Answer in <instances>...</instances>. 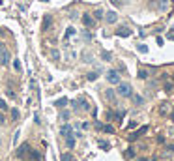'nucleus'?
<instances>
[{
  "label": "nucleus",
  "mask_w": 174,
  "mask_h": 161,
  "mask_svg": "<svg viewBox=\"0 0 174 161\" xmlns=\"http://www.w3.org/2000/svg\"><path fill=\"white\" fill-rule=\"evenodd\" d=\"M10 58H11V54L8 53L6 45L0 41V64H2V66H8V64H10Z\"/></svg>",
  "instance_id": "1"
},
{
  "label": "nucleus",
  "mask_w": 174,
  "mask_h": 161,
  "mask_svg": "<svg viewBox=\"0 0 174 161\" xmlns=\"http://www.w3.org/2000/svg\"><path fill=\"white\" fill-rule=\"evenodd\" d=\"M118 94H120L122 98H129V96L133 94V90H131V86H129L127 83H120V84H118Z\"/></svg>",
  "instance_id": "2"
},
{
  "label": "nucleus",
  "mask_w": 174,
  "mask_h": 161,
  "mask_svg": "<svg viewBox=\"0 0 174 161\" xmlns=\"http://www.w3.org/2000/svg\"><path fill=\"white\" fill-rule=\"evenodd\" d=\"M107 81H109L111 84H120V75H118V71L111 70V71L107 73Z\"/></svg>",
  "instance_id": "3"
},
{
  "label": "nucleus",
  "mask_w": 174,
  "mask_h": 161,
  "mask_svg": "<svg viewBox=\"0 0 174 161\" xmlns=\"http://www.w3.org/2000/svg\"><path fill=\"white\" fill-rule=\"evenodd\" d=\"M116 36H120V38H129V36H131V28H127V26H120V28L116 30Z\"/></svg>",
  "instance_id": "4"
},
{
  "label": "nucleus",
  "mask_w": 174,
  "mask_h": 161,
  "mask_svg": "<svg viewBox=\"0 0 174 161\" xmlns=\"http://www.w3.org/2000/svg\"><path fill=\"white\" fill-rule=\"evenodd\" d=\"M28 152H30V146H28V144H22V146H19V148H17L15 155H17V157H24Z\"/></svg>",
  "instance_id": "5"
},
{
  "label": "nucleus",
  "mask_w": 174,
  "mask_h": 161,
  "mask_svg": "<svg viewBox=\"0 0 174 161\" xmlns=\"http://www.w3.org/2000/svg\"><path fill=\"white\" fill-rule=\"evenodd\" d=\"M105 21L109 22V25L116 22V21H118V15H116V11H107V13H105Z\"/></svg>",
  "instance_id": "6"
},
{
  "label": "nucleus",
  "mask_w": 174,
  "mask_h": 161,
  "mask_svg": "<svg viewBox=\"0 0 174 161\" xmlns=\"http://www.w3.org/2000/svg\"><path fill=\"white\" fill-rule=\"evenodd\" d=\"M71 131H73V129H71V126H69V124H64V126L60 127V135H62V137H69V135H71Z\"/></svg>",
  "instance_id": "7"
},
{
  "label": "nucleus",
  "mask_w": 174,
  "mask_h": 161,
  "mask_svg": "<svg viewBox=\"0 0 174 161\" xmlns=\"http://www.w3.org/2000/svg\"><path fill=\"white\" fill-rule=\"evenodd\" d=\"M83 22H84V26H94V19H92V15H88V13H84L83 15Z\"/></svg>",
  "instance_id": "8"
},
{
  "label": "nucleus",
  "mask_w": 174,
  "mask_h": 161,
  "mask_svg": "<svg viewBox=\"0 0 174 161\" xmlns=\"http://www.w3.org/2000/svg\"><path fill=\"white\" fill-rule=\"evenodd\" d=\"M66 144H67L69 148H75V137H73V135L66 137Z\"/></svg>",
  "instance_id": "9"
},
{
  "label": "nucleus",
  "mask_w": 174,
  "mask_h": 161,
  "mask_svg": "<svg viewBox=\"0 0 174 161\" xmlns=\"http://www.w3.org/2000/svg\"><path fill=\"white\" fill-rule=\"evenodd\" d=\"M10 112H11V120H15V122H17V120L21 118V112H19V109H15V107H13Z\"/></svg>",
  "instance_id": "10"
},
{
  "label": "nucleus",
  "mask_w": 174,
  "mask_h": 161,
  "mask_svg": "<svg viewBox=\"0 0 174 161\" xmlns=\"http://www.w3.org/2000/svg\"><path fill=\"white\" fill-rule=\"evenodd\" d=\"M51 22H53L51 17H45V19H43V28H45V30H47V28H51Z\"/></svg>",
  "instance_id": "11"
},
{
  "label": "nucleus",
  "mask_w": 174,
  "mask_h": 161,
  "mask_svg": "<svg viewBox=\"0 0 174 161\" xmlns=\"http://www.w3.org/2000/svg\"><path fill=\"white\" fill-rule=\"evenodd\" d=\"M60 161H75V157H73L71 154H62V157H60Z\"/></svg>",
  "instance_id": "12"
},
{
  "label": "nucleus",
  "mask_w": 174,
  "mask_h": 161,
  "mask_svg": "<svg viewBox=\"0 0 174 161\" xmlns=\"http://www.w3.org/2000/svg\"><path fill=\"white\" fill-rule=\"evenodd\" d=\"M97 77H99V73H97V71H90V73L86 75V79H88V81H95Z\"/></svg>",
  "instance_id": "13"
},
{
  "label": "nucleus",
  "mask_w": 174,
  "mask_h": 161,
  "mask_svg": "<svg viewBox=\"0 0 174 161\" xmlns=\"http://www.w3.org/2000/svg\"><path fill=\"white\" fill-rule=\"evenodd\" d=\"M55 105H56V107H66V105H67V99H66V98H60L58 101H55Z\"/></svg>",
  "instance_id": "14"
},
{
  "label": "nucleus",
  "mask_w": 174,
  "mask_h": 161,
  "mask_svg": "<svg viewBox=\"0 0 174 161\" xmlns=\"http://www.w3.org/2000/svg\"><path fill=\"white\" fill-rule=\"evenodd\" d=\"M105 98H107L109 101H114V90H107V92H105Z\"/></svg>",
  "instance_id": "15"
},
{
  "label": "nucleus",
  "mask_w": 174,
  "mask_h": 161,
  "mask_svg": "<svg viewBox=\"0 0 174 161\" xmlns=\"http://www.w3.org/2000/svg\"><path fill=\"white\" fill-rule=\"evenodd\" d=\"M94 17H95V19H103V17H105L103 10H95V11H94Z\"/></svg>",
  "instance_id": "16"
},
{
  "label": "nucleus",
  "mask_w": 174,
  "mask_h": 161,
  "mask_svg": "<svg viewBox=\"0 0 174 161\" xmlns=\"http://www.w3.org/2000/svg\"><path fill=\"white\" fill-rule=\"evenodd\" d=\"M13 67H15V71H17V73H21V70H22V67H21V62H19V60H13Z\"/></svg>",
  "instance_id": "17"
},
{
  "label": "nucleus",
  "mask_w": 174,
  "mask_h": 161,
  "mask_svg": "<svg viewBox=\"0 0 174 161\" xmlns=\"http://www.w3.org/2000/svg\"><path fill=\"white\" fill-rule=\"evenodd\" d=\"M167 8H168V2H167V0H161V4H159V10H161V11H167Z\"/></svg>",
  "instance_id": "18"
},
{
  "label": "nucleus",
  "mask_w": 174,
  "mask_h": 161,
  "mask_svg": "<svg viewBox=\"0 0 174 161\" xmlns=\"http://www.w3.org/2000/svg\"><path fill=\"white\" fill-rule=\"evenodd\" d=\"M167 111H168V103H163V105L159 107V112H161V114H167Z\"/></svg>",
  "instance_id": "19"
},
{
  "label": "nucleus",
  "mask_w": 174,
  "mask_h": 161,
  "mask_svg": "<svg viewBox=\"0 0 174 161\" xmlns=\"http://www.w3.org/2000/svg\"><path fill=\"white\" fill-rule=\"evenodd\" d=\"M101 129H103L105 133H114V127H112V126H101Z\"/></svg>",
  "instance_id": "20"
},
{
  "label": "nucleus",
  "mask_w": 174,
  "mask_h": 161,
  "mask_svg": "<svg viewBox=\"0 0 174 161\" xmlns=\"http://www.w3.org/2000/svg\"><path fill=\"white\" fill-rule=\"evenodd\" d=\"M99 146H101L103 150H109V148H111V144H109V143H105V141H99Z\"/></svg>",
  "instance_id": "21"
},
{
  "label": "nucleus",
  "mask_w": 174,
  "mask_h": 161,
  "mask_svg": "<svg viewBox=\"0 0 174 161\" xmlns=\"http://www.w3.org/2000/svg\"><path fill=\"white\" fill-rule=\"evenodd\" d=\"M101 58H103L105 62H109V60H112V56H111V53H103V54H101Z\"/></svg>",
  "instance_id": "22"
},
{
  "label": "nucleus",
  "mask_w": 174,
  "mask_h": 161,
  "mask_svg": "<svg viewBox=\"0 0 174 161\" xmlns=\"http://www.w3.org/2000/svg\"><path fill=\"white\" fill-rule=\"evenodd\" d=\"M148 77V71L146 70H140V73H139V79H146Z\"/></svg>",
  "instance_id": "23"
},
{
  "label": "nucleus",
  "mask_w": 174,
  "mask_h": 161,
  "mask_svg": "<svg viewBox=\"0 0 174 161\" xmlns=\"http://www.w3.org/2000/svg\"><path fill=\"white\" fill-rule=\"evenodd\" d=\"M133 99H135V103H137V105H142V103H144L140 96H133Z\"/></svg>",
  "instance_id": "24"
},
{
  "label": "nucleus",
  "mask_w": 174,
  "mask_h": 161,
  "mask_svg": "<svg viewBox=\"0 0 174 161\" xmlns=\"http://www.w3.org/2000/svg\"><path fill=\"white\" fill-rule=\"evenodd\" d=\"M73 34H75V28H67V32H66V39H67L69 36H73Z\"/></svg>",
  "instance_id": "25"
},
{
  "label": "nucleus",
  "mask_w": 174,
  "mask_h": 161,
  "mask_svg": "<svg viewBox=\"0 0 174 161\" xmlns=\"http://www.w3.org/2000/svg\"><path fill=\"white\" fill-rule=\"evenodd\" d=\"M133 155H135V150H133V148H129V150L126 152V157H133Z\"/></svg>",
  "instance_id": "26"
},
{
  "label": "nucleus",
  "mask_w": 174,
  "mask_h": 161,
  "mask_svg": "<svg viewBox=\"0 0 174 161\" xmlns=\"http://www.w3.org/2000/svg\"><path fill=\"white\" fill-rule=\"evenodd\" d=\"M62 118H64V120H69V118H71V114H69L67 111H64V112H62Z\"/></svg>",
  "instance_id": "27"
},
{
  "label": "nucleus",
  "mask_w": 174,
  "mask_h": 161,
  "mask_svg": "<svg viewBox=\"0 0 174 161\" xmlns=\"http://www.w3.org/2000/svg\"><path fill=\"white\" fill-rule=\"evenodd\" d=\"M0 109H2V111H6V109H8V103H6L4 99H0Z\"/></svg>",
  "instance_id": "28"
},
{
  "label": "nucleus",
  "mask_w": 174,
  "mask_h": 161,
  "mask_svg": "<svg viewBox=\"0 0 174 161\" xmlns=\"http://www.w3.org/2000/svg\"><path fill=\"white\" fill-rule=\"evenodd\" d=\"M139 51L140 53H148V47H146V45H139Z\"/></svg>",
  "instance_id": "29"
},
{
  "label": "nucleus",
  "mask_w": 174,
  "mask_h": 161,
  "mask_svg": "<svg viewBox=\"0 0 174 161\" xmlns=\"http://www.w3.org/2000/svg\"><path fill=\"white\" fill-rule=\"evenodd\" d=\"M51 54H53V58H55V60H58V58H60V53H58V51H53Z\"/></svg>",
  "instance_id": "30"
},
{
  "label": "nucleus",
  "mask_w": 174,
  "mask_h": 161,
  "mask_svg": "<svg viewBox=\"0 0 174 161\" xmlns=\"http://www.w3.org/2000/svg\"><path fill=\"white\" fill-rule=\"evenodd\" d=\"M4 124H6V118H4V114L0 112V126H4Z\"/></svg>",
  "instance_id": "31"
},
{
  "label": "nucleus",
  "mask_w": 174,
  "mask_h": 161,
  "mask_svg": "<svg viewBox=\"0 0 174 161\" xmlns=\"http://www.w3.org/2000/svg\"><path fill=\"white\" fill-rule=\"evenodd\" d=\"M19 135H21V133H19V131H15V137H13V143H15V144H17V139H19Z\"/></svg>",
  "instance_id": "32"
},
{
  "label": "nucleus",
  "mask_w": 174,
  "mask_h": 161,
  "mask_svg": "<svg viewBox=\"0 0 174 161\" xmlns=\"http://www.w3.org/2000/svg\"><path fill=\"white\" fill-rule=\"evenodd\" d=\"M112 4H116V6H122V0H111Z\"/></svg>",
  "instance_id": "33"
},
{
  "label": "nucleus",
  "mask_w": 174,
  "mask_h": 161,
  "mask_svg": "<svg viewBox=\"0 0 174 161\" xmlns=\"http://www.w3.org/2000/svg\"><path fill=\"white\" fill-rule=\"evenodd\" d=\"M170 118H172V120H174V109H172V112H170Z\"/></svg>",
  "instance_id": "34"
}]
</instances>
